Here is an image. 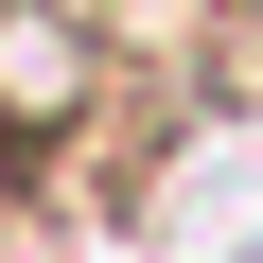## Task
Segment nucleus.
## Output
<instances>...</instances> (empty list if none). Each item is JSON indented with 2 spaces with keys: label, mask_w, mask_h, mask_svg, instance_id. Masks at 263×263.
<instances>
[{
  "label": "nucleus",
  "mask_w": 263,
  "mask_h": 263,
  "mask_svg": "<svg viewBox=\"0 0 263 263\" xmlns=\"http://www.w3.org/2000/svg\"><path fill=\"white\" fill-rule=\"evenodd\" d=\"M105 105V18L88 0H0V158H53Z\"/></svg>",
  "instance_id": "f257e3e1"
}]
</instances>
